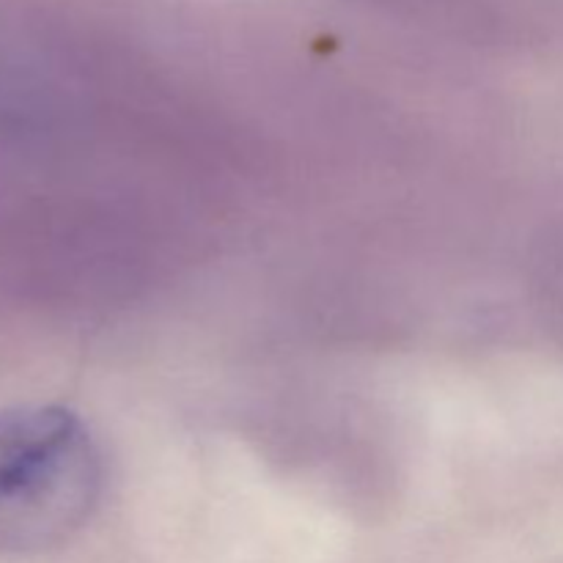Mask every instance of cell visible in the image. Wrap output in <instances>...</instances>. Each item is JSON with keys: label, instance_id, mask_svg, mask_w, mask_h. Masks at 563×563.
Here are the masks:
<instances>
[{"label": "cell", "instance_id": "1", "mask_svg": "<svg viewBox=\"0 0 563 563\" xmlns=\"http://www.w3.org/2000/svg\"><path fill=\"white\" fill-rule=\"evenodd\" d=\"M104 467L80 416L58 405L0 410V555L31 559L80 533Z\"/></svg>", "mask_w": 563, "mask_h": 563}]
</instances>
